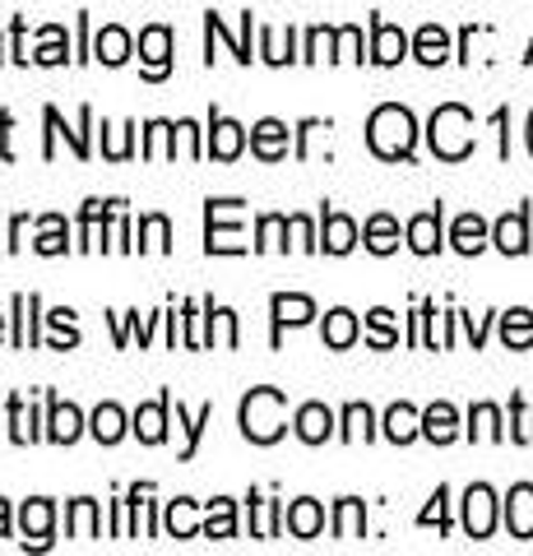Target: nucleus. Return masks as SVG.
Segmentation results:
<instances>
[{
  "label": "nucleus",
  "mask_w": 533,
  "mask_h": 556,
  "mask_svg": "<svg viewBox=\"0 0 533 556\" xmlns=\"http://www.w3.org/2000/svg\"><path fill=\"white\" fill-rule=\"evenodd\" d=\"M367 144L376 159H408L413 144H418V121H413L408 108H399V102H385V108H376L371 121H367Z\"/></svg>",
  "instance_id": "1"
},
{
  "label": "nucleus",
  "mask_w": 533,
  "mask_h": 556,
  "mask_svg": "<svg viewBox=\"0 0 533 556\" xmlns=\"http://www.w3.org/2000/svg\"><path fill=\"white\" fill-rule=\"evenodd\" d=\"M242 431H246V441H255V445L279 441L288 431V399H283V390H269V386L251 390L242 399Z\"/></svg>",
  "instance_id": "2"
},
{
  "label": "nucleus",
  "mask_w": 533,
  "mask_h": 556,
  "mask_svg": "<svg viewBox=\"0 0 533 556\" xmlns=\"http://www.w3.org/2000/svg\"><path fill=\"white\" fill-rule=\"evenodd\" d=\"M427 139H432V153H436V159H445V163L469 159V153H473V116H469V108H459V102H445V108H436Z\"/></svg>",
  "instance_id": "3"
},
{
  "label": "nucleus",
  "mask_w": 533,
  "mask_h": 556,
  "mask_svg": "<svg viewBox=\"0 0 533 556\" xmlns=\"http://www.w3.org/2000/svg\"><path fill=\"white\" fill-rule=\"evenodd\" d=\"M204 218H210V241H204V251L210 255H242L246 251L242 228H237V223H223L228 218V200H210Z\"/></svg>",
  "instance_id": "4"
},
{
  "label": "nucleus",
  "mask_w": 533,
  "mask_h": 556,
  "mask_svg": "<svg viewBox=\"0 0 533 556\" xmlns=\"http://www.w3.org/2000/svg\"><path fill=\"white\" fill-rule=\"evenodd\" d=\"M464 529H469V538H492L496 529V496H492V486H469L464 492Z\"/></svg>",
  "instance_id": "5"
},
{
  "label": "nucleus",
  "mask_w": 533,
  "mask_h": 556,
  "mask_svg": "<svg viewBox=\"0 0 533 556\" xmlns=\"http://www.w3.org/2000/svg\"><path fill=\"white\" fill-rule=\"evenodd\" d=\"M140 56H144V79H167L172 70V28L153 24L140 33Z\"/></svg>",
  "instance_id": "6"
},
{
  "label": "nucleus",
  "mask_w": 533,
  "mask_h": 556,
  "mask_svg": "<svg viewBox=\"0 0 533 556\" xmlns=\"http://www.w3.org/2000/svg\"><path fill=\"white\" fill-rule=\"evenodd\" d=\"M251 149H255V159H265V163L288 159V126L283 121H274V116L255 121L251 126Z\"/></svg>",
  "instance_id": "7"
},
{
  "label": "nucleus",
  "mask_w": 533,
  "mask_h": 556,
  "mask_svg": "<svg viewBox=\"0 0 533 556\" xmlns=\"http://www.w3.org/2000/svg\"><path fill=\"white\" fill-rule=\"evenodd\" d=\"M51 519H56V506L51 501H24V510H20V529H24V547H47L51 543Z\"/></svg>",
  "instance_id": "8"
},
{
  "label": "nucleus",
  "mask_w": 533,
  "mask_h": 556,
  "mask_svg": "<svg viewBox=\"0 0 533 556\" xmlns=\"http://www.w3.org/2000/svg\"><path fill=\"white\" fill-rule=\"evenodd\" d=\"M408 56V38H404V28H394L385 20H376L371 24V61L376 65H399Z\"/></svg>",
  "instance_id": "9"
},
{
  "label": "nucleus",
  "mask_w": 533,
  "mask_h": 556,
  "mask_svg": "<svg viewBox=\"0 0 533 556\" xmlns=\"http://www.w3.org/2000/svg\"><path fill=\"white\" fill-rule=\"evenodd\" d=\"M167 408H172V394H158L153 404H140V413H135V437H140L144 445H163V437H167Z\"/></svg>",
  "instance_id": "10"
},
{
  "label": "nucleus",
  "mask_w": 533,
  "mask_h": 556,
  "mask_svg": "<svg viewBox=\"0 0 533 556\" xmlns=\"http://www.w3.org/2000/svg\"><path fill=\"white\" fill-rule=\"evenodd\" d=\"M292 427H297V437L306 445H320V441L334 437V413L325 408V404H302L297 417H292Z\"/></svg>",
  "instance_id": "11"
},
{
  "label": "nucleus",
  "mask_w": 533,
  "mask_h": 556,
  "mask_svg": "<svg viewBox=\"0 0 533 556\" xmlns=\"http://www.w3.org/2000/svg\"><path fill=\"white\" fill-rule=\"evenodd\" d=\"M320 247L330 255H348L357 247V223L348 214H334V208H330L325 223H320Z\"/></svg>",
  "instance_id": "12"
},
{
  "label": "nucleus",
  "mask_w": 533,
  "mask_h": 556,
  "mask_svg": "<svg viewBox=\"0 0 533 556\" xmlns=\"http://www.w3.org/2000/svg\"><path fill=\"white\" fill-rule=\"evenodd\" d=\"M269 311H274V339H279L283 325H306V320H312L316 316V302L302 298V292H279V298L269 302Z\"/></svg>",
  "instance_id": "13"
},
{
  "label": "nucleus",
  "mask_w": 533,
  "mask_h": 556,
  "mask_svg": "<svg viewBox=\"0 0 533 556\" xmlns=\"http://www.w3.org/2000/svg\"><path fill=\"white\" fill-rule=\"evenodd\" d=\"M506 529L515 538H533V486L529 482L510 486V496H506Z\"/></svg>",
  "instance_id": "14"
},
{
  "label": "nucleus",
  "mask_w": 533,
  "mask_h": 556,
  "mask_svg": "<svg viewBox=\"0 0 533 556\" xmlns=\"http://www.w3.org/2000/svg\"><path fill=\"white\" fill-rule=\"evenodd\" d=\"M84 431V413L75 404H61V399H51V417H47V437L56 445H75Z\"/></svg>",
  "instance_id": "15"
},
{
  "label": "nucleus",
  "mask_w": 533,
  "mask_h": 556,
  "mask_svg": "<svg viewBox=\"0 0 533 556\" xmlns=\"http://www.w3.org/2000/svg\"><path fill=\"white\" fill-rule=\"evenodd\" d=\"M210 130H214V135H210V144H204V149H210L218 163H232L237 153H242V144H246V130L237 126V121H228V116H214Z\"/></svg>",
  "instance_id": "16"
},
{
  "label": "nucleus",
  "mask_w": 533,
  "mask_h": 556,
  "mask_svg": "<svg viewBox=\"0 0 533 556\" xmlns=\"http://www.w3.org/2000/svg\"><path fill=\"white\" fill-rule=\"evenodd\" d=\"M408 247L418 255H436L441 251V204L427 208V214L408 218Z\"/></svg>",
  "instance_id": "17"
},
{
  "label": "nucleus",
  "mask_w": 533,
  "mask_h": 556,
  "mask_svg": "<svg viewBox=\"0 0 533 556\" xmlns=\"http://www.w3.org/2000/svg\"><path fill=\"white\" fill-rule=\"evenodd\" d=\"M283 525H288V533H292V538H316V533L325 529V510H320V501H312V496L292 501L288 515H283Z\"/></svg>",
  "instance_id": "18"
},
{
  "label": "nucleus",
  "mask_w": 533,
  "mask_h": 556,
  "mask_svg": "<svg viewBox=\"0 0 533 556\" xmlns=\"http://www.w3.org/2000/svg\"><path fill=\"white\" fill-rule=\"evenodd\" d=\"M492 241L502 247L506 255H524L529 251V214L520 208V214H506L502 223L492 228Z\"/></svg>",
  "instance_id": "19"
},
{
  "label": "nucleus",
  "mask_w": 533,
  "mask_h": 556,
  "mask_svg": "<svg viewBox=\"0 0 533 556\" xmlns=\"http://www.w3.org/2000/svg\"><path fill=\"white\" fill-rule=\"evenodd\" d=\"M422 437L436 441V445H450L459 437V413L450 404H432L422 413Z\"/></svg>",
  "instance_id": "20"
},
{
  "label": "nucleus",
  "mask_w": 533,
  "mask_h": 556,
  "mask_svg": "<svg viewBox=\"0 0 533 556\" xmlns=\"http://www.w3.org/2000/svg\"><path fill=\"white\" fill-rule=\"evenodd\" d=\"M413 56H418L422 65H441L445 56H450V33H445L441 24L418 28V38H413Z\"/></svg>",
  "instance_id": "21"
},
{
  "label": "nucleus",
  "mask_w": 533,
  "mask_h": 556,
  "mask_svg": "<svg viewBox=\"0 0 533 556\" xmlns=\"http://www.w3.org/2000/svg\"><path fill=\"white\" fill-rule=\"evenodd\" d=\"M367 533V506L357 496H343L334 506V538H343V543H353V538Z\"/></svg>",
  "instance_id": "22"
},
{
  "label": "nucleus",
  "mask_w": 533,
  "mask_h": 556,
  "mask_svg": "<svg viewBox=\"0 0 533 556\" xmlns=\"http://www.w3.org/2000/svg\"><path fill=\"white\" fill-rule=\"evenodd\" d=\"M93 56L102 61V65H126L130 61V33L126 28H116V24H107L93 38Z\"/></svg>",
  "instance_id": "23"
},
{
  "label": "nucleus",
  "mask_w": 533,
  "mask_h": 556,
  "mask_svg": "<svg viewBox=\"0 0 533 556\" xmlns=\"http://www.w3.org/2000/svg\"><path fill=\"white\" fill-rule=\"evenodd\" d=\"M385 437H390L394 445H408L413 437H422V413L413 408V404H394V408L385 413Z\"/></svg>",
  "instance_id": "24"
},
{
  "label": "nucleus",
  "mask_w": 533,
  "mask_h": 556,
  "mask_svg": "<svg viewBox=\"0 0 533 556\" xmlns=\"http://www.w3.org/2000/svg\"><path fill=\"white\" fill-rule=\"evenodd\" d=\"M450 241H455V251H459V255H478V251L487 247V223L478 218V214H459Z\"/></svg>",
  "instance_id": "25"
},
{
  "label": "nucleus",
  "mask_w": 533,
  "mask_h": 556,
  "mask_svg": "<svg viewBox=\"0 0 533 556\" xmlns=\"http://www.w3.org/2000/svg\"><path fill=\"white\" fill-rule=\"evenodd\" d=\"M363 241H367V251L390 255L394 247H399V223H394L390 214H371L367 228H363Z\"/></svg>",
  "instance_id": "26"
},
{
  "label": "nucleus",
  "mask_w": 533,
  "mask_h": 556,
  "mask_svg": "<svg viewBox=\"0 0 533 556\" xmlns=\"http://www.w3.org/2000/svg\"><path fill=\"white\" fill-rule=\"evenodd\" d=\"M89 431L102 441V445H116L126 437V413L116 408V404H98V413H93V422H89Z\"/></svg>",
  "instance_id": "27"
},
{
  "label": "nucleus",
  "mask_w": 533,
  "mask_h": 556,
  "mask_svg": "<svg viewBox=\"0 0 533 556\" xmlns=\"http://www.w3.org/2000/svg\"><path fill=\"white\" fill-rule=\"evenodd\" d=\"M325 343H330L334 348V353H339V348H353L357 343V316H353V311H330V316H325Z\"/></svg>",
  "instance_id": "28"
},
{
  "label": "nucleus",
  "mask_w": 533,
  "mask_h": 556,
  "mask_svg": "<svg viewBox=\"0 0 533 556\" xmlns=\"http://www.w3.org/2000/svg\"><path fill=\"white\" fill-rule=\"evenodd\" d=\"M33 311H38V298H33V292L24 298V292H20V298H14V348H33V343H38Z\"/></svg>",
  "instance_id": "29"
},
{
  "label": "nucleus",
  "mask_w": 533,
  "mask_h": 556,
  "mask_svg": "<svg viewBox=\"0 0 533 556\" xmlns=\"http://www.w3.org/2000/svg\"><path fill=\"white\" fill-rule=\"evenodd\" d=\"M204 533L210 538H237V506L228 496L210 501V515H204Z\"/></svg>",
  "instance_id": "30"
},
{
  "label": "nucleus",
  "mask_w": 533,
  "mask_h": 556,
  "mask_svg": "<svg viewBox=\"0 0 533 556\" xmlns=\"http://www.w3.org/2000/svg\"><path fill=\"white\" fill-rule=\"evenodd\" d=\"M502 339H506V348H529L533 343V311H524V306L506 311L502 316Z\"/></svg>",
  "instance_id": "31"
},
{
  "label": "nucleus",
  "mask_w": 533,
  "mask_h": 556,
  "mask_svg": "<svg viewBox=\"0 0 533 556\" xmlns=\"http://www.w3.org/2000/svg\"><path fill=\"white\" fill-rule=\"evenodd\" d=\"M144 159H177V135L167 121H149L144 126Z\"/></svg>",
  "instance_id": "32"
},
{
  "label": "nucleus",
  "mask_w": 533,
  "mask_h": 556,
  "mask_svg": "<svg viewBox=\"0 0 533 556\" xmlns=\"http://www.w3.org/2000/svg\"><path fill=\"white\" fill-rule=\"evenodd\" d=\"M167 533H172V538H195V533H200L195 501H186V496L172 501V506H167Z\"/></svg>",
  "instance_id": "33"
},
{
  "label": "nucleus",
  "mask_w": 533,
  "mask_h": 556,
  "mask_svg": "<svg viewBox=\"0 0 533 556\" xmlns=\"http://www.w3.org/2000/svg\"><path fill=\"white\" fill-rule=\"evenodd\" d=\"M65 529H71V538H98V501L79 496L71 515H65Z\"/></svg>",
  "instance_id": "34"
},
{
  "label": "nucleus",
  "mask_w": 533,
  "mask_h": 556,
  "mask_svg": "<svg viewBox=\"0 0 533 556\" xmlns=\"http://www.w3.org/2000/svg\"><path fill=\"white\" fill-rule=\"evenodd\" d=\"M292 228H288V218L283 214H265L261 218V228H255V251H288V237Z\"/></svg>",
  "instance_id": "35"
},
{
  "label": "nucleus",
  "mask_w": 533,
  "mask_h": 556,
  "mask_svg": "<svg viewBox=\"0 0 533 556\" xmlns=\"http://www.w3.org/2000/svg\"><path fill=\"white\" fill-rule=\"evenodd\" d=\"M140 251H172V223L163 214H149L140 218Z\"/></svg>",
  "instance_id": "36"
},
{
  "label": "nucleus",
  "mask_w": 533,
  "mask_h": 556,
  "mask_svg": "<svg viewBox=\"0 0 533 556\" xmlns=\"http://www.w3.org/2000/svg\"><path fill=\"white\" fill-rule=\"evenodd\" d=\"M469 437L473 441H502V413H496V404H478L469 413Z\"/></svg>",
  "instance_id": "37"
},
{
  "label": "nucleus",
  "mask_w": 533,
  "mask_h": 556,
  "mask_svg": "<svg viewBox=\"0 0 533 556\" xmlns=\"http://www.w3.org/2000/svg\"><path fill=\"white\" fill-rule=\"evenodd\" d=\"M210 417H214V404H204L195 417H186V408L177 404V422L186 427V450H181V459H195V445L204 437V427H210Z\"/></svg>",
  "instance_id": "38"
},
{
  "label": "nucleus",
  "mask_w": 533,
  "mask_h": 556,
  "mask_svg": "<svg viewBox=\"0 0 533 556\" xmlns=\"http://www.w3.org/2000/svg\"><path fill=\"white\" fill-rule=\"evenodd\" d=\"M33 247H38V255H65V247H71V241H65V218L61 214H47L42 218V232H38Z\"/></svg>",
  "instance_id": "39"
},
{
  "label": "nucleus",
  "mask_w": 533,
  "mask_h": 556,
  "mask_svg": "<svg viewBox=\"0 0 533 556\" xmlns=\"http://www.w3.org/2000/svg\"><path fill=\"white\" fill-rule=\"evenodd\" d=\"M261 56H265L269 65L292 61V28H288V33H283V28H261Z\"/></svg>",
  "instance_id": "40"
},
{
  "label": "nucleus",
  "mask_w": 533,
  "mask_h": 556,
  "mask_svg": "<svg viewBox=\"0 0 533 556\" xmlns=\"http://www.w3.org/2000/svg\"><path fill=\"white\" fill-rule=\"evenodd\" d=\"M367 325H371V334H367L371 348H394V343H399V329H394V311L376 306L371 316H367Z\"/></svg>",
  "instance_id": "41"
},
{
  "label": "nucleus",
  "mask_w": 533,
  "mask_h": 556,
  "mask_svg": "<svg viewBox=\"0 0 533 556\" xmlns=\"http://www.w3.org/2000/svg\"><path fill=\"white\" fill-rule=\"evenodd\" d=\"M343 441H371V408L367 404L343 408Z\"/></svg>",
  "instance_id": "42"
},
{
  "label": "nucleus",
  "mask_w": 533,
  "mask_h": 556,
  "mask_svg": "<svg viewBox=\"0 0 533 556\" xmlns=\"http://www.w3.org/2000/svg\"><path fill=\"white\" fill-rule=\"evenodd\" d=\"M334 38H339V28H312L306 33L302 61H334Z\"/></svg>",
  "instance_id": "43"
},
{
  "label": "nucleus",
  "mask_w": 533,
  "mask_h": 556,
  "mask_svg": "<svg viewBox=\"0 0 533 556\" xmlns=\"http://www.w3.org/2000/svg\"><path fill=\"white\" fill-rule=\"evenodd\" d=\"M10 437L20 441V445H28V441H38V427H33V413L24 408V399L14 394L10 399Z\"/></svg>",
  "instance_id": "44"
},
{
  "label": "nucleus",
  "mask_w": 533,
  "mask_h": 556,
  "mask_svg": "<svg viewBox=\"0 0 533 556\" xmlns=\"http://www.w3.org/2000/svg\"><path fill=\"white\" fill-rule=\"evenodd\" d=\"M51 329H56V339H51V348H61V353H65V348H75L79 343V329H75V311H51Z\"/></svg>",
  "instance_id": "45"
},
{
  "label": "nucleus",
  "mask_w": 533,
  "mask_h": 556,
  "mask_svg": "<svg viewBox=\"0 0 533 556\" xmlns=\"http://www.w3.org/2000/svg\"><path fill=\"white\" fill-rule=\"evenodd\" d=\"M65 51H71V47H65V28H42V47H38V56H33V61H38V65H61Z\"/></svg>",
  "instance_id": "46"
},
{
  "label": "nucleus",
  "mask_w": 533,
  "mask_h": 556,
  "mask_svg": "<svg viewBox=\"0 0 533 556\" xmlns=\"http://www.w3.org/2000/svg\"><path fill=\"white\" fill-rule=\"evenodd\" d=\"M334 61H363V28H339L334 38Z\"/></svg>",
  "instance_id": "47"
},
{
  "label": "nucleus",
  "mask_w": 533,
  "mask_h": 556,
  "mask_svg": "<svg viewBox=\"0 0 533 556\" xmlns=\"http://www.w3.org/2000/svg\"><path fill=\"white\" fill-rule=\"evenodd\" d=\"M274 533H279V501L255 496V538H274Z\"/></svg>",
  "instance_id": "48"
},
{
  "label": "nucleus",
  "mask_w": 533,
  "mask_h": 556,
  "mask_svg": "<svg viewBox=\"0 0 533 556\" xmlns=\"http://www.w3.org/2000/svg\"><path fill=\"white\" fill-rule=\"evenodd\" d=\"M445 501H450V492H445V486H436V496H432V506H427L422 515H418V525L427 529V525H436L441 533L450 529V515H445Z\"/></svg>",
  "instance_id": "49"
},
{
  "label": "nucleus",
  "mask_w": 533,
  "mask_h": 556,
  "mask_svg": "<svg viewBox=\"0 0 533 556\" xmlns=\"http://www.w3.org/2000/svg\"><path fill=\"white\" fill-rule=\"evenodd\" d=\"M130 223H126V214H122V204L112 208V223H107V251H130Z\"/></svg>",
  "instance_id": "50"
},
{
  "label": "nucleus",
  "mask_w": 533,
  "mask_h": 556,
  "mask_svg": "<svg viewBox=\"0 0 533 556\" xmlns=\"http://www.w3.org/2000/svg\"><path fill=\"white\" fill-rule=\"evenodd\" d=\"M288 228H292V237H297V247H302V251H320V241H316V228H312V218L292 214V218H288Z\"/></svg>",
  "instance_id": "51"
},
{
  "label": "nucleus",
  "mask_w": 533,
  "mask_h": 556,
  "mask_svg": "<svg viewBox=\"0 0 533 556\" xmlns=\"http://www.w3.org/2000/svg\"><path fill=\"white\" fill-rule=\"evenodd\" d=\"M130 130H135V126H122V130H112V139H107V159H112V163H122L126 153H130Z\"/></svg>",
  "instance_id": "52"
},
{
  "label": "nucleus",
  "mask_w": 533,
  "mask_h": 556,
  "mask_svg": "<svg viewBox=\"0 0 533 556\" xmlns=\"http://www.w3.org/2000/svg\"><path fill=\"white\" fill-rule=\"evenodd\" d=\"M24 228H28V218H24V214L10 223V251H20V237H24Z\"/></svg>",
  "instance_id": "53"
},
{
  "label": "nucleus",
  "mask_w": 533,
  "mask_h": 556,
  "mask_svg": "<svg viewBox=\"0 0 533 556\" xmlns=\"http://www.w3.org/2000/svg\"><path fill=\"white\" fill-rule=\"evenodd\" d=\"M5 533H10V506L0 501V538H5Z\"/></svg>",
  "instance_id": "54"
},
{
  "label": "nucleus",
  "mask_w": 533,
  "mask_h": 556,
  "mask_svg": "<svg viewBox=\"0 0 533 556\" xmlns=\"http://www.w3.org/2000/svg\"><path fill=\"white\" fill-rule=\"evenodd\" d=\"M529 153H533V116H529Z\"/></svg>",
  "instance_id": "55"
},
{
  "label": "nucleus",
  "mask_w": 533,
  "mask_h": 556,
  "mask_svg": "<svg viewBox=\"0 0 533 556\" xmlns=\"http://www.w3.org/2000/svg\"><path fill=\"white\" fill-rule=\"evenodd\" d=\"M0 339H5V316H0Z\"/></svg>",
  "instance_id": "56"
},
{
  "label": "nucleus",
  "mask_w": 533,
  "mask_h": 556,
  "mask_svg": "<svg viewBox=\"0 0 533 556\" xmlns=\"http://www.w3.org/2000/svg\"><path fill=\"white\" fill-rule=\"evenodd\" d=\"M529 61H533V47H529Z\"/></svg>",
  "instance_id": "57"
}]
</instances>
